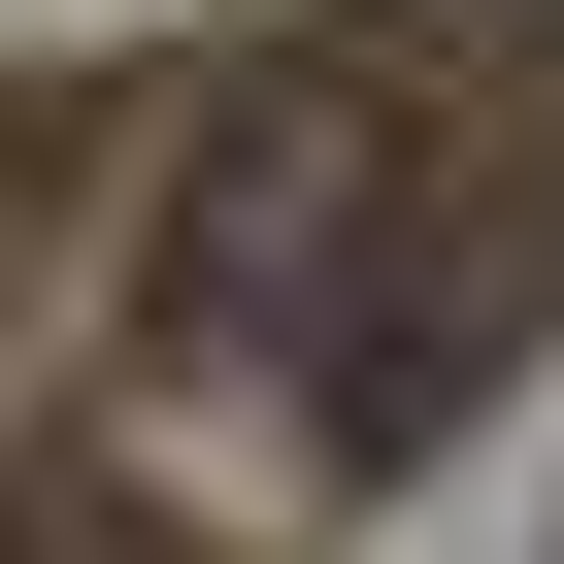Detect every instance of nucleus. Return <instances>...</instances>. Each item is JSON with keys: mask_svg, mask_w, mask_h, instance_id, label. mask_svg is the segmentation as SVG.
I'll return each instance as SVG.
<instances>
[{"mask_svg": "<svg viewBox=\"0 0 564 564\" xmlns=\"http://www.w3.org/2000/svg\"><path fill=\"white\" fill-rule=\"evenodd\" d=\"M0 564H133V531H100V498H34V531H0Z\"/></svg>", "mask_w": 564, "mask_h": 564, "instance_id": "f257e3e1", "label": "nucleus"}]
</instances>
